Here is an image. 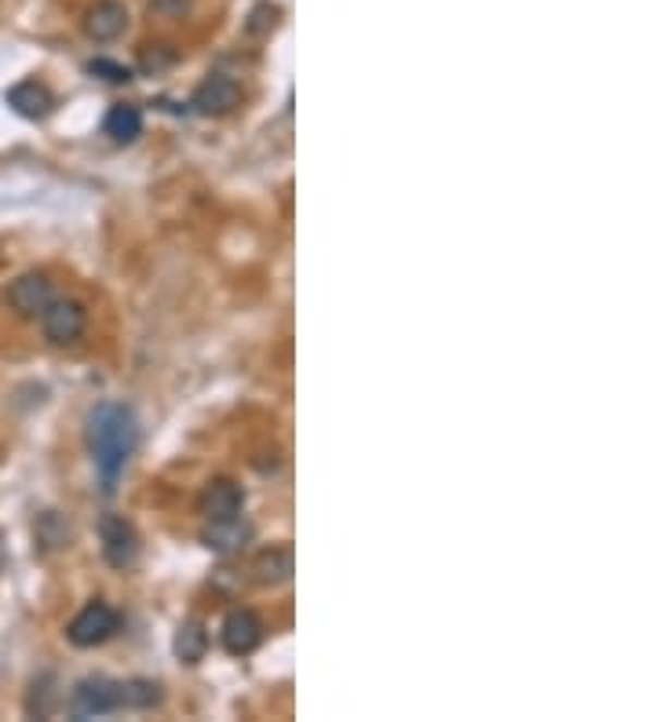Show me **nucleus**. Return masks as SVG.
<instances>
[{
	"label": "nucleus",
	"mask_w": 657,
	"mask_h": 722,
	"mask_svg": "<svg viewBox=\"0 0 657 722\" xmlns=\"http://www.w3.org/2000/svg\"><path fill=\"white\" fill-rule=\"evenodd\" d=\"M85 438H88V453H92V460H96V470L110 486V481L124 470V464H129L135 445H139V420H135V413L129 409V405L102 402L88 416Z\"/></svg>",
	"instance_id": "nucleus-1"
},
{
	"label": "nucleus",
	"mask_w": 657,
	"mask_h": 722,
	"mask_svg": "<svg viewBox=\"0 0 657 722\" xmlns=\"http://www.w3.org/2000/svg\"><path fill=\"white\" fill-rule=\"evenodd\" d=\"M121 711V683H113L107 675H88L73 686L70 694V715L73 719H99Z\"/></svg>",
	"instance_id": "nucleus-2"
},
{
	"label": "nucleus",
	"mask_w": 657,
	"mask_h": 722,
	"mask_svg": "<svg viewBox=\"0 0 657 722\" xmlns=\"http://www.w3.org/2000/svg\"><path fill=\"white\" fill-rule=\"evenodd\" d=\"M121 627V616L113 605L107 602H88L85 610L70 621L66 627V638L77 650H92V646H102L107 638H113V632Z\"/></svg>",
	"instance_id": "nucleus-3"
},
{
	"label": "nucleus",
	"mask_w": 657,
	"mask_h": 722,
	"mask_svg": "<svg viewBox=\"0 0 657 722\" xmlns=\"http://www.w3.org/2000/svg\"><path fill=\"white\" fill-rule=\"evenodd\" d=\"M40 326H45V336L56 343V347H66V343H77L88 329V314L77 299H51L45 314H40Z\"/></svg>",
	"instance_id": "nucleus-4"
},
{
	"label": "nucleus",
	"mask_w": 657,
	"mask_h": 722,
	"mask_svg": "<svg viewBox=\"0 0 657 722\" xmlns=\"http://www.w3.org/2000/svg\"><path fill=\"white\" fill-rule=\"evenodd\" d=\"M99 540H102V559L113 570H129L139 559V533L129 518L121 515H102L99 522Z\"/></svg>",
	"instance_id": "nucleus-5"
},
{
	"label": "nucleus",
	"mask_w": 657,
	"mask_h": 722,
	"mask_svg": "<svg viewBox=\"0 0 657 722\" xmlns=\"http://www.w3.org/2000/svg\"><path fill=\"white\" fill-rule=\"evenodd\" d=\"M56 299V289H51L48 274H19L12 285H8V307H12L19 318H40L48 303Z\"/></svg>",
	"instance_id": "nucleus-6"
},
{
	"label": "nucleus",
	"mask_w": 657,
	"mask_h": 722,
	"mask_svg": "<svg viewBox=\"0 0 657 722\" xmlns=\"http://www.w3.org/2000/svg\"><path fill=\"white\" fill-rule=\"evenodd\" d=\"M238 102H242V85H238L234 77H227V73H212V77H205L202 85H197L191 107L202 113V118H223Z\"/></svg>",
	"instance_id": "nucleus-7"
},
{
	"label": "nucleus",
	"mask_w": 657,
	"mask_h": 722,
	"mask_svg": "<svg viewBox=\"0 0 657 722\" xmlns=\"http://www.w3.org/2000/svg\"><path fill=\"white\" fill-rule=\"evenodd\" d=\"M253 533H256L253 522L242 518V515H231V518L208 522V526L202 529V543L216 554H234V551H242L248 540H253Z\"/></svg>",
	"instance_id": "nucleus-8"
},
{
	"label": "nucleus",
	"mask_w": 657,
	"mask_h": 722,
	"mask_svg": "<svg viewBox=\"0 0 657 722\" xmlns=\"http://www.w3.org/2000/svg\"><path fill=\"white\" fill-rule=\"evenodd\" d=\"M264 643V621L253 610H231L223 621V646L227 653L245 657Z\"/></svg>",
	"instance_id": "nucleus-9"
},
{
	"label": "nucleus",
	"mask_w": 657,
	"mask_h": 722,
	"mask_svg": "<svg viewBox=\"0 0 657 722\" xmlns=\"http://www.w3.org/2000/svg\"><path fill=\"white\" fill-rule=\"evenodd\" d=\"M4 102L26 121H45L56 110V96L45 85H37V81H19L15 88L4 91Z\"/></svg>",
	"instance_id": "nucleus-10"
},
{
	"label": "nucleus",
	"mask_w": 657,
	"mask_h": 722,
	"mask_svg": "<svg viewBox=\"0 0 657 722\" xmlns=\"http://www.w3.org/2000/svg\"><path fill=\"white\" fill-rule=\"evenodd\" d=\"M242 504H245V493H242V486L231 481V478L208 481L205 493H202V515H205V522L242 515Z\"/></svg>",
	"instance_id": "nucleus-11"
},
{
	"label": "nucleus",
	"mask_w": 657,
	"mask_h": 722,
	"mask_svg": "<svg viewBox=\"0 0 657 722\" xmlns=\"http://www.w3.org/2000/svg\"><path fill=\"white\" fill-rule=\"evenodd\" d=\"M124 26H129V8L118 4V0H99V4L88 8V15H85V34L92 40H99V45L118 40L124 34Z\"/></svg>",
	"instance_id": "nucleus-12"
},
{
	"label": "nucleus",
	"mask_w": 657,
	"mask_h": 722,
	"mask_svg": "<svg viewBox=\"0 0 657 722\" xmlns=\"http://www.w3.org/2000/svg\"><path fill=\"white\" fill-rule=\"evenodd\" d=\"M102 129H107V135H110L113 143H135L143 135V110L129 107V102H121V107H113L107 113Z\"/></svg>",
	"instance_id": "nucleus-13"
},
{
	"label": "nucleus",
	"mask_w": 657,
	"mask_h": 722,
	"mask_svg": "<svg viewBox=\"0 0 657 722\" xmlns=\"http://www.w3.org/2000/svg\"><path fill=\"white\" fill-rule=\"evenodd\" d=\"M172 650L183 664H197L208 650V632L197 621H186L172 638Z\"/></svg>",
	"instance_id": "nucleus-14"
},
{
	"label": "nucleus",
	"mask_w": 657,
	"mask_h": 722,
	"mask_svg": "<svg viewBox=\"0 0 657 722\" xmlns=\"http://www.w3.org/2000/svg\"><path fill=\"white\" fill-rule=\"evenodd\" d=\"M292 577V551L270 548L256 559V580L259 584H285Z\"/></svg>",
	"instance_id": "nucleus-15"
},
{
	"label": "nucleus",
	"mask_w": 657,
	"mask_h": 722,
	"mask_svg": "<svg viewBox=\"0 0 657 722\" xmlns=\"http://www.w3.org/2000/svg\"><path fill=\"white\" fill-rule=\"evenodd\" d=\"M154 705H161V686L154 678H129V683H121V708L143 711Z\"/></svg>",
	"instance_id": "nucleus-16"
},
{
	"label": "nucleus",
	"mask_w": 657,
	"mask_h": 722,
	"mask_svg": "<svg viewBox=\"0 0 657 722\" xmlns=\"http://www.w3.org/2000/svg\"><path fill=\"white\" fill-rule=\"evenodd\" d=\"M56 705H59L56 678L45 675L40 683H34V694H29V700H26V711H29V715H37V719H48L51 711H56Z\"/></svg>",
	"instance_id": "nucleus-17"
},
{
	"label": "nucleus",
	"mask_w": 657,
	"mask_h": 722,
	"mask_svg": "<svg viewBox=\"0 0 657 722\" xmlns=\"http://www.w3.org/2000/svg\"><path fill=\"white\" fill-rule=\"evenodd\" d=\"M88 73H92V77L110 81V85H129V81H132V70L121 66V62H113V59H92Z\"/></svg>",
	"instance_id": "nucleus-18"
},
{
	"label": "nucleus",
	"mask_w": 657,
	"mask_h": 722,
	"mask_svg": "<svg viewBox=\"0 0 657 722\" xmlns=\"http://www.w3.org/2000/svg\"><path fill=\"white\" fill-rule=\"evenodd\" d=\"M150 4L165 15H183L186 8H191V0H150Z\"/></svg>",
	"instance_id": "nucleus-19"
}]
</instances>
